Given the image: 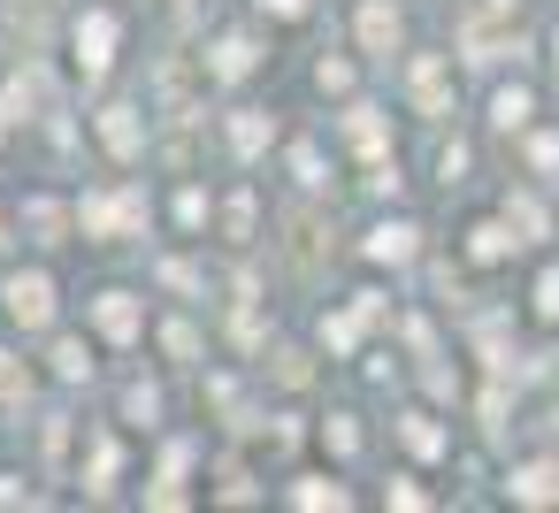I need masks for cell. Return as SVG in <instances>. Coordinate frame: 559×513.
<instances>
[{"instance_id": "obj_1", "label": "cell", "mask_w": 559, "mask_h": 513, "mask_svg": "<svg viewBox=\"0 0 559 513\" xmlns=\"http://www.w3.org/2000/svg\"><path fill=\"white\" fill-rule=\"evenodd\" d=\"M9 314H16L24 330H39V322L55 314V284H47V276H16V284H9Z\"/></svg>"}, {"instance_id": "obj_5", "label": "cell", "mask_w": 559, "mask_h": 513, "mask_svg": "<svg viewBox=\"0 0 559 513\" xmlns=\"http://www.w3.org/2000/svg\"><path fill=\"white\" fill-rule=\"evenodd\" d=\"M360 39H368V47H391V39H399V16H391V9H368V16H360Z\"/></svg>"}, {"instance_id": "obj_2", "label": "cell", "mask_w": 559, "mask_h": 513, "mask_svg": "<svg viewBox=\"0 0 559 513\" xmlns=\"http://www.w3.org/2000/svg\"><path fill=\"white\" fill-rule=\"evenodd\" d=\"M513 498H528V505L559 498V467H521V475H513Z\"/></svg>"}, {"instance_id": "obj_3", "label": "cell", "mask_w": 559, "mask_h": 513, "mask_svg": "<svg viewBox=\"0 0 559 513\" xmlns=\"http://www.w3.org/2000/svg\"><path fill=\"white\" fill-rule=\"evenodd\" d=\"M100 330H108V337H131V330H139V314H131V299H123V291H108V299H100Z\"/></svg>"}, {"instance_id": "obj_4", "label": "cell", "mask_w": 559, "mask_h": 513, "mask_svg": "<svg viewBox=\"0 0 559 513\" xmlns=\"http://www.w3.org/2000/svg\"><path fill=\"white\" fill-rule=\"evenodd\" d=\"M108 39H116V24H108V16H93V24H78V47H93V55H85L93 70L108 62Z\"/></svg>"}]
</instances>
